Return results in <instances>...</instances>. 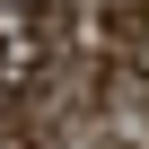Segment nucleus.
Instances as JSON below:
<instances>
[{
    "label": "nucleus",
    "instance_id": "f257e3e1",
    "mask_svg": "<svg viewBox=\"0 0 149 149\" xmlns=\"http://www.w3.org/2000/svg\"><path fill=\"white\" fill-rule=\"evenodd\" d=\"M0 149H70V140H61V123H53L44 105L0 97Z\"/></svg>",
    "mask_w": 149,
    "mask_h": 149
}]
</instances>
